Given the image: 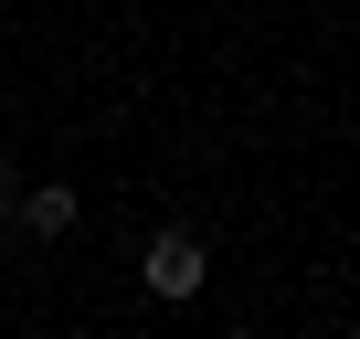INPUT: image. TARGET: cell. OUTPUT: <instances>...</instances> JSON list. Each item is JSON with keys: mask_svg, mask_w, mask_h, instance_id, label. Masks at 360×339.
Returning <instances> with one entry per match:
<instances>
[{"mask_svg": "<svg viewBox=\"0 0 360 339\" xmlns=\"http://www.w3.org/2000/svg\"><path fill=\"white\" fill-rule=\"evenodd\" d=\"M0 212H22V170L11 159H0Z\"/></svg>", "mask_w": 360, "mask_h": 339, "instance_id": "obj_3", "label": "cell"}, {"mask_svg": "<svg viewBox=\"0 0 360 339\" xmlns=\"http://www.w3.org/2000/svg\"><path fill=\"white\" fill-rule=\"evenodd\" d=\"M75 212H85V202H75V181H43V191H22V223H32V234H75Z\"/></svg>", "mask_w": 360, "mask_h": 339, "instance_id": "obj_2", "label": "cell"}, {"mask_svg": "<svg viewBox=\"0 0 360 339\" xmlns=\"http://www.w3.org/2000/svg\"><path fill=\"white\" fill-rule=\"evenodd\" d=\"M223 339H255V328H223Z\"/></svg>", "mask_w": 360, "mask_h": 339, "instance_id": "obj_4", "label": "cell"}, {"mask_svg": "<svg viewBox=\"0 0 360 339\" xmlns=\"http://www.w3.org/2000/svg\"><path fill=\"white\" fill-rule=\"evenodd\" d=\"M138 286H148L159 307L202 297V286H212V255H202V234H148V255H138Z\"/></svg>", "mask_w": 360, "mask_h": 339, "instance_id": "obj_1", "label": "cell"}]
</instances>
